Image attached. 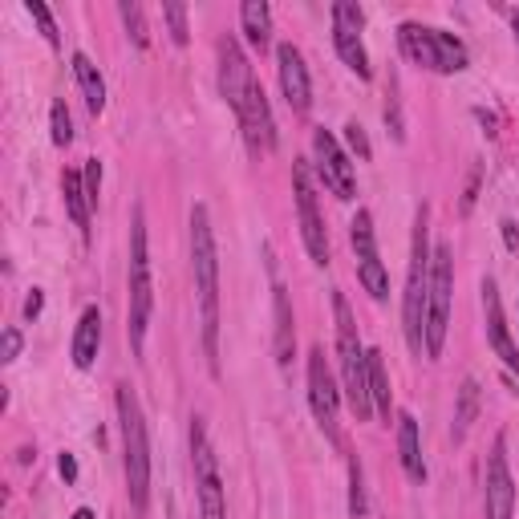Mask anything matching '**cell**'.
I'll use <instances>...</instances> for the list:
<instances>
[{"label": "cell", "instance_id": "cell-1", "mask_svg": "<svg viewBox=\"0 0 519 519\" xmlns=\"http://www.w3.org/2000/svg\"><path fill=\"white\" fill-rule=\"evenodd\" d=\"M191 272H195L199 317H203V353L211 374L219 378V256H215V232L203 203H195L191 211Z\"/></svg>", "mask_w": 519, "mask_h": 519}, {"label": "cell", "instance_id": "cell-2", "mask_svg": "<svg viewBox=\"0 0 519 519\" xmlns=\"http://www.w3.org/2000/svg\"><path fill=\"white\" fill-rule=\"evenodd\" d=\"M430 260H434V248H430V207L422 203L418 215H414V240H410V276H406V305H402V317H406V341L410 349L422 357L426 353V296H430Z\"/></svg>", "mask_w": 519, "mask_h": 519}, {"label": "cell", "instance_id": "cell-3", "mask_svg": "<svg viewBox=\"0 0 519 519\" xmlns=\"http://www.w3.org/2000/svg\"><path fill=\"white\" fill-rule=\"evenodd\" d=\"M118 422H122L126 491H130V503L146 511V499H151V438H146V418L130 386H118Z\"/></svg>", "mask_w": 519, "mask_h": 519}, {"label": "cell", "instance_id": "cell-4", "mask_svg": "<svg viewBox=\"0 0 519 519\" xmlns=\"http://www.w3.org/2000/svg\"><path fill=\"white\" fill-rule=\"evenodd\" d=\"M333 317H337V361H341L345 398H349L357 422H365L369 414H374V398H369V349L361 345L353 309L341 292H333Z\"/></svg>", "mask_w": 519, "mask_h": 519}, {"label": "cell", "instance_id": "cell-5", "mask_svg": "<svg viewBox=\"0 0 519 519\" xmlns=\"http://www.w3.org/2000/svg\"><path fill=\"white\" fill-rule=\"evenodd\" d=\"M151 309H155V284H151V252H146V215H142V207H134V219H130V325H126L134 353H142V345H146Z\"/></svg>", "mask_w": 519, "mask_h": 519}, {"label": "cell", "instance_id": "cell-6", "mask_svg": "<svg viewBox=\"0 0 519 519\" xmlns=\"http://www.w3.org/2000/svg\"><path fill=\"white\" fill-rule=\"evenodd\" d=\"M398 41H402V53L414 65H422V69H434V73L467 69V45L455 33H442V29H426L418 21H406L398 29Z\"/></svg>", "mask_w": 519, "mask_h": 519}, {"label": "cell", "instance_id": "cell-7", "mask_svg": "<svg viewBox=\"0 0 519 519\" xmlns=\"http://www.w3.org/2000/svg\"><path fill=\"white\" fill-rule=\"evenodd\" d=\"M451 292H455V260L447 244H438L430 260V296H426V357H438L442 345H447Z\"/></svg>", "mask_w": 519, "mask_h": 519}, {"label": "cell", "instance_id": "cell-8", "mask_svg": "<svg viewBox=\"0 0 519 519\" xmlns=\"http://www.w3.org/2000/svg\"><path fill=\"white\" fill-rule=\"evenodd\" d=\"M191 467H195V495H199V519H228L224 507V483H219V463L211 451V438L199 418H191Z\"/></svg>", "mask_w": 519, "mask_h": 519}, {"label": "cell", "instance_id": "cell-9", "mask_svg": "<svg viewBox=\"0 0 519 519\" xmlns=\"http://www.w3.org/2000/svg\"><path fill=\"white\" fill-rule=\"evenodd\" d=\"M292 191H296V219H301V240L313 264H329V236H325V219L317 211V191L309 163H292Z\"/></svg>", "mask_w": 519, "mask_h": 519}, {"label": "cell", "instance_id": "cell-10", "mask_svg": "<svg viewBox=\"0 0 519 519\" xmlns=\"http://www.w3.org/2000/svg\"><path fill=\"white\" fill-rule=\"evenodd\" d=\"M349 244H353V260H357V280L365 284V292L374 296V301H386L390 276H386V264L378 256V236H374V219H369V211H357V219L349 224Z\"/></svg>", "mask_w": 519, "mask_h": 519}, {"label": "cell", "instance_id": "cell-11", "mask_svg": "<svg viewBox=\"0 0 519 519\" xmlns=\"http://www.w3.org/2000/svg\"><path fill=\"white\" fill-rule=\"evenodd\" d=\"M313 159H317V175H321V183L337 195V199H357V175H353V163H349V155L341 151V142L333 138V130H325V126H317L313 130Z\"/></svg>", "mask_w": 519, "mask_h": 519}, {"label": "cell", "instance_id": "cell-12", "mask_svg": "<svg viewBox=\"0 0 519 519\" xmlns=\"http://www.w3.org/2000/svg\"><path fill=\"white\" fill-rule=\"evenodd\" d=\"M361 9L353 5V0H337L333 5V45H337V53H341V61L357 73L361 82H369V53H365V45H361Z\"/></svg>", "mask_w": 519, "mask_h": 519}, {"label": "cell", "instance_id": "cell-13", "mask_svg": "<svg viewBox=\"0 0 519 519\" xmlns=\"http://www.w3.org/2000/svg\"><path fill=\"white\" fill-rule=\"evenodd\" d=\"M252 65L240 49V41L228 33L224 41H219V94H224V102L240 114L244 102H248V90H252Z\"/></svg>", "mask_w": 519, "mask_h": 519}, {"label": "cell", "instance_id": "cell-14", "mask_svg": "<svg viewBox=\"0 0 519 519\" xmlns=\"http://www.w3.org/2000/svg\"><path fill=\"white\" fill-rule=\"evenodd\" d=\"M309 402H313V414L321 422V430L329 438H337V410H341V394H337V382L329 374V361H325V349L313 345L309 353Z\"/></svg>", "mask_w": 519, "mask_h": 519}, {"label": "cell", "instance_id": "cell-15", "mask_svg": "<svg viewBox=\"0 0 519 519\" xmlns=\"http://www.w3.org/2000/svg\"><path fill=\"white\" fill-rule=\"evenodd\" d=\"M276 69H280V90H284L288 106L296 114H309V106H313V82H309V65H305L301 49H296L292 41H284L276 49Z\"/></svg>", "mask_w": 519, "mask_h": 519}, {"label": "cell", "instance_id": "cell-16", "mask_svg": "<svg viewBox=\"0 0 519 519\" xmlns=\"http://www.w3.org/2000/svg\"><path fill=\"white\" fill-rule=\"evenodd\" d=\"M483 507H487V519H511V511H515V483H511V471H507L503 438H495V451H491V459H487Z\"/></svg>", "mask_w": 519, "mask_h": 519}, {"label": "cell", "instance_id": "cell-17", "mask_svg": "<svg viewBox=\"0 0 519 519\" xmlns=\"http://www.w3.org/2000/svg\"><path fill=\"white\" fill-rule=\"evenodd\" d=\"M236 118H240V126H244V134H248L252 151H272V146H276V122H272V110H268V98H264V86H260V82H252L248 102H244V110H240Z\"/></svg>", "mask_w": 519, "mask_h": 519}, {"label": "cell", "instance_id": "cell-18", "mask_svg": "<svg viewBox=\"0 0 519 519\" xmlns=\"http://www.w3.org/2000/svg\"><path fill=\"white\" fill-rule=\"evenodd\" d=\"M483 317H487V341H491V349L503 357V365L511 369V374H519V349H515V345H511V337H507L503 301H499V288H495V280H491V276L483 280Z\"/></svg>", "mask_w": 519, "mask_h": 519}, {"label": "cell", "instance_id": "cell-19", "mask_svg": "<svg viewBox=\"0 0 519 519\" xmlns=\"http://www.w3.org/2000/svg\"><path fill=\"white\" fill-rule=\"evenodd\" d=\"M398 459H402V471L414 483H426V463H422V442H418L414 414H398Z\"/></svg>", "mask_w": 519, "mask_h": 519}, {"label": "cell", "instance_id": "cell-20", "mask_svg": "<svg viewBox=\"0 0 519 519\" xmlns=\"http://www.w3.org/2000/svg\"><path fill=\"white\" fill-rule=\"evenodd\" d=\"M98 345H102V313L90 305L78 321V333H73V365L90 369L94 357H98Z\"/></svg>", "mask_w": 519, "mask_h": 519}, {"label": "cell", "instance_id": "cell-21", "mask_svg": "<svg viewBox=\"0 0 519 519\" xmlns=\"http://www.w3.org/2000/svg\"><path fill=\"white\" fill-rule=\"evenodd\" d=\"M61 195H65V211L73 219V228H82V236H90V195H86V179L78 171L61 175Z\"/></svg>", "mask_w": 519, "mask_h": 519}, {"label": "cell", "instance_id": "cell-22", "mask_svg": "<svg viewBox=\"0 0 519 519\" xmlns=\"http://www.w3.org/2000/svg\"><path fill=\"white\" fill-rule=\"evenodd\" d=\"M73 78H78V86H82V98H86L90 114L98 118V114L106 110V82H102L98 65H94L86 53H73Z\"/></svg>", "mask_w": 519, "mask_h": 519}, {"label": "cell", "instance_id": "cell-23", "mask_svg": "<svg viewBox=\"0 0 519 519\" xmlns=\"http://www.w3.org/2000/svg\"><path fill=\"white\" fill-rule=\"evenodd\" d=\"M240 25H244V33H248V41L256 49H268V41H272V9L264 5V0H244Z\"/></svg>", "mask_w": 519, "mask_h": 519}, {"label": "cell", "instance_id": "cell-24", "mask_svg": "<svg viewBox=\"0 0 519 519\" xmlns=\"http://www.w3.org/2000/svg\"><path fill=\"white\" fill-rule=\"evenodd\" d=\"M296 353V333H292V305H288V292L276 284V361L292 365Z\"/></svg>", "mask_w": 519, "mask_h": 519}, {"label": "cell", "instance_id": "cell-25", "mask_svg": "<svg viewBox=\"0 0 519 519\" xmlns=\"http://www.w3.org/2000/svg\"><path fill=\"white\" fill-rule=\"evenodd\" d=\"M479 418V382L475 378H467L463 386H459V398H455V426H451V434H455V442H463L467 438V430H471V422Z\"/></svg>", "mask_w": 519, "mask_h": 519}, {"label": "cell", "instance_id": "cell-26", "mask_svg": "<svg viewBox=\"0 0 519 519\" xmlns=\"http://www.w3.org/2000/svg\"><path fill=\"white\" fill-rule=\"evenodd\" d=\"M369 398H374L378 414L390 418V406H394V398H390V374H386V357L378 349H369Z\"/></svg>", "mask_w": 519, "mask_h": 519}, {"label": "cell", "instance_id": "cell-27", "mask_svg": "<svg viewBox=\"0 0 519 519\" xmlns=\"http://www.w3.org/2000/svg\"><path fill=\"white\" fill-rule=\"evenodd\" d=\"M118 13H122V25H126V33L134 37L138 49L151 45V33H146V17H142V5H138V0H122Z\"/></svg>", "mask_w": 519, "mask_h": 519}, {"label": "cell", "instance_id": "cell-28", "mask_svg": "<svg viewBox=\"0 0 519 519\" xmlns=\"http://www.w3.org/2000/svg\"><path fill=\"white\" fill-rule=\"evenodd\" d=\"M369 503H365V479H361V463L349 459V515L353 519H365Z\"/></svg>", "mask_w": 519, "mask_h": 519}, {"label": "cell", "instance_id": "cell-29", "mask_svg": "<svg viewBox=\"0 0 519 519\" xmlns=\"http://www.w3.org/2000/svg\"><path fill=\"white\" fill-rule=\"evenodd\" d=\"M163 21H167V29H171V41L175 45H187V37H191V29H187V5H163Z\"/></svg>", "mask_w": 519, "mask_h": 519}, {"label": "cell", "instance_id": "cell-30", "mask_svg": "<svg viewBox=\"0 0 519 519\" xmlns=\"http://www.w3.org/2000/svg\"><path fill=\"white\" fill-rule=\"evenodd\" d=\"M49 118H53V142H57V146H69V142H73V118H69V106H65L61 98L53 102Z\"/></svg>", "mask_w": 519, "mask_h": 519}, {"label": "cell", "instance_id": "cell-31", "mask_svg": "<svg viewBox=\"0 0 519 519\" xmlns=\"http://www.w3.org/2000/svg\"><path fill=\"white\" fill-rule=\"evenodd\" d=\"M29 17H33L37 25H41V33H45V41H49V45L57 49V45H61V37H57V25H53V13H49V9L41 5V0H29Z\"/></svg>", "mask_w": 519, "mask_h": 519}, {"label": "cell", "instance_id": "cell-32", "mask_svg": "<svg viewBox=\"0 0 519 519\" xmlns=\"http://www.w3.org/2000/svg\"><path fill=\"white\" fill-rule=\"evenodd\" d=\"M345 142H349V151H353L361 163H369V138H365L361 122H349V126H345Z\"/></svg>", "mask_w": 519, "mask_h": 519}, {"label": "cell", "instance_id": "cell-33", "mask_svg": "<svg viewBox=\"0 0 519 519\" xmlns=\"http://www.w3.org/2000/svg\"><path fill=\"white\" fill-rule=\"evenodd\" d=\"M82 179H86L90 207H98V191H102V163H98V159H86V171H82Z\"/></svg>", "mask_w": 519, "mask_h": 519}, {"label": "cell", "instance_id": "cell-34", "mask_svg": "<svg viewBox=\"0 0 519 519\" xmlns=\"http://www.w3.org/2000/svg\"><path fill=\"white\" fill-rule=\"evenodd\" d=\"M390 102H386V122H390V130H394V138L402 142L406 138V130H402V110H398V86L390 82V94H386Z\"/></svg>", "mask_w": 519, "mask_h": 519}, {"label": "cell", "instance_id": "cell-35", "mask_svg": "<svg viewBox=\"0 0 519 519\" xmlns=\"http://www.w3.org/2000/svg\"><path fill=\"white\" fill-rule=\"evenodd\" d=\"M17 353H21V333L5 329V341H0V361H17Z\"/></svg>", "mask_w": 519, "mask_h": 519}, {"label": "cell", "instance_id": "cell-36", "mask_svg": "<svg viewBox=\"0 0 519 519\" xmlns=\"http://www.w3.org/2000/svg\"><path fill=\"white\" fill-rule=\"evenodd\" d=\"M41 309H45V296H41V288H33V292H29V301H25V317H29V321H37V317H41Z\"/></svg>", "mask_w": 519, "mask_h": 519}, {"label": "cell", "instance_id": "cell-37", "mask_svg": "<svg viewBox=\"0 0 519 519\" xmlns=\"http://www.w3.org/2000/svg\"><path fill=\"white\" fill-rule=\"evenodd\" d=\"M57 471H61V479H65V483L78 479V463H73V455H65V451H61V455H57Z\"/></svg>", "mask_w": 519, "mask_h": 519}, {"label": "cell", "instance_id": "cell-38", "mask_svg": "<svg viewBox=\"0 0 519 519\" xmlns=\"http://www.w3.org/2000/svg\"><path fill=\"white\" fill-rule=\"evenodd\" d=\"M503 244H507V252H519V232H515V224H511V219H503Z\"/></svg>", "mask_w": 519, "mask_h": 519}, {"label": "cell", "instance_id": "cell-39", "mask_svg": "<svg viewBox=\"0 0 519 519\" xmlns=\"http://www.w3.org/2000/svg\"><path fill=\"white\" fill-rule=\"evenodd\" d=\"M475 191H479V167L471 171V183H467V195H463V215L475 207Z\"/></svg>", "mask_w": 519, "mask_h": 519}, {"label": "cell", "instance_id": "cell-40", "mask_svg": "<svg viewBox=\"0 0 519 519\" xmlns=\"http://www.w3.org/2000/svg\"><path fill=\"white\" fill-rule=\"evenodd\" d=\"M69 519H98V515H94L90 507H78V511H73V515H69Z\"/></svg>", "mask_w": 519, "mask_h": 519}, {"label": "cell", "instance_id": "cell-41", "mask_svg": "<svg viewBox=\"0 0 519 519\" xmlns=\"http://www.w3.org/2000/svg\"><path fill=\"white\" fill-rule=\"evenodd\" d=\"M511 29H515V37H519V9H511Z\"/></svg>", "mask_w": 519, "mask_h": 519}]
</instances>
